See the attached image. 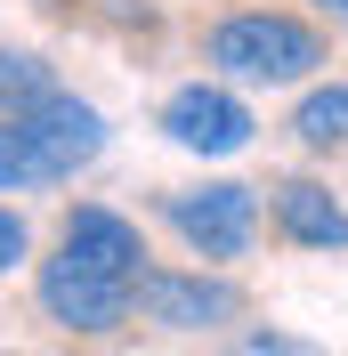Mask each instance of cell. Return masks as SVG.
Wrapping results in <instances>:
<instances>
[{"label":"cell","instance_id":"6","mask_svg":"<svg viewBox=\"0 0 348 356\" xmlns=\"http://www.w3.org/2000/svg\"><path fill=\"white\" fill-rule=\"evenodd\" d=\"M41 308L65 324V332H113L122 316H130V284H113V275H97V267L81 259H57L41 267Z\"/></svg>","mask_w":348,"mask_h":356},{"label":"cell","instance_id":"8","mask_svg":"<svg viewBox=\"0 0 348 356\" xmlns=\"http://www.w3.org/2000/svg\"><path fill=\"white\" fill-rule=\"evenodd\" d=\"M276 227L308 251H348V211L332 202V186L316 178H283L276 186Z\"/></svg>","mask_w":348,"mask_h":356},{"label":"cell","instance_id":"5","mask_svg":"<svg viewBox=\"0 0 348 356\" xmlns=\"http://www.w3.org/2000/svg\"><path fill=\"white\" fill-rule=\"evenodd\" d=\"M162 138L187 146V154H243L251 146V113H243V97L195 81V89H171L162 97Z\"/></svg>","mask_w":348,"mask_h":356},{"label":"cell","instance_id":"12","mask_svg":"<svg viewBox=\"0 0 348 356\" xmlns=\"http://www.w3.org/2000/svg\"><path fill=\"white\" fill-rule=\"evenodd\" d=\"M235 356H324V348H308V340H292V332H243Z\"/></svg>","mask_w":348,"mask_h":356},{"label":"cell","instance_id":"14","mask_svg":"<svg viewBox=\"0 0 348 356\" xmlns=\"http://www.w3.org/2000/svg\"><path fill=\"white\" fill-rule=\"evenodd\" d=\"M324 8H340V17H348V0H324Z\"/></svg>","mask_w":348,"mask_h":356},{"label":"cell","instance_id":"13","mask_svg":"<svg viewBox=\"0 0 348 356\" xmlns=\"http://www.w3.org/2000/svg\"><path fill=\"white\" fill-rule=\"evenodd\" d=\"M24 251H33L24 219H17V211H0V275H8V267H24Z\"/></svg>","mask_w":348,"mask_h":356},{"label":"cell","instance_id":"4","mask_svg":"<svg viewBox=\"0 0 348 356\" xmlns=\"http://www.w3.org/2000/svg\"><path fill=\"white\" fill-rule=\"evenodd\" d=\"M130 300L146 308V324H171V332H211V324H235L243 291L219 284V275H178V267H146L130 284Z\"/></svg>","mask_w":348,"mask_h":356},{"label":"cell","instance_id":"1","mask_svg":"<svg viewBox=\"0 0 348 356\" xmlns=\"http://www.w3.org/2000/svg\"><path fill=\"white\" fill-rule=\"evenodd\" d=\"M211 65H227L235 81H300V73L324 65V41H316L300 17H267V8H251V17L211 24Z\"/></svg>","mask_w":348,"mask_h":356},{"label":"cell","instance_id":"2","mask_svg":"<svg viewBox=\"0 0 348 356\" xmlns=\"http://www.w3.org/2000/svg\"><path fill=\"white\" fill-rule=\"evenodd\" d=\"M0 122H17V138L33 146V162H41V178L57 186V178L89 170V162L106 154V113L81 106V97H65V89H41L33 106L0 113Z\"/></svg>","mask_w":348,"mask_h":356},{"label":"cell","instance_id":"11","mask_svg":"<svg viewBox=\"0 0 348 356\" xmlns=\"http://www.w3.org/2000/svg\"><path fill=\"white\" fill-rule=\"evenodd\" d=\"M0 186H49L41 162H33V146L17 138V122H0Z\"/></svg>","mask_w":348,"mask_h":356},{"label":"cell","instance_id":"10","mask_svg":"<svg viewBox=\"0 0 348 356\" xmlns=\"http://www.w3.org/2000/svg\"><path fill=\"white\" fill-rule=\"evenodd\" d=\"M41 89H57V81H49V65L33 57V49H0V113L33 106Z\"/></svg>","mask_w":348,"mask_h":356},{"label":"cell","instance_id":"3","mask_svg":"<svg viewBox=\"0 0 348 356\" xmlns=\"http://www.w3.org/2000/svg\"><path fill=\"white\" fill-rule=\"evenodd\" d=\"M171 227L203 251V259H243L251 235H260V202H251V186H235V178L187 186V195H171Z\"/></svg>","mask_w":348,"mask_h":356},{"label":"cell","instance_id":"7","mask_svg":"<svg viewBox=\"0 0 348 356\" xmlns=\"http://www.w3.org/2000/svg\"><path fill=\"white\" fill-rule=\"evenodd\" d=\"M57 251L81 267H97V275H113V284H138L146 275V243H138V227L122 219V211H106V202H81L65 219V235H57Z\"/></svg>","mask_w":348,"mask_h":356},{"label":"cell","instance_id":"9","mask_svg":"<svg viewBox=\"0 0 348 356\" xmlns=\"http://www.w3.org/2000/svg\"><path fill=\"white\" fill-rule=\"evenodd\" d=\"M292 130H300L308 146H340V138H348V89H316V97H300Z\"/></svg>","mask_w":348,"mask_h":356}]
</instances>
